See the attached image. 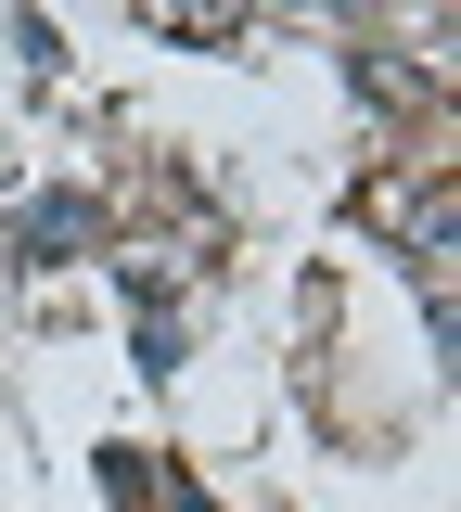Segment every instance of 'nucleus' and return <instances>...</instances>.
<instances>
[{
	"label": "nucleus",
	"mask_w": 461,
	"mask_h": 512,
	"mask_svg": "<svg viewBox=\"0 0 461 512\" xmlns=\"http://www.w3.org/2000/svg\"><path fill=\"white\" fill-rule=\"evenodd\" d=\"M26 244L52 256V244H90V205H39V218H26Z\"/></svg>",
	"instance_id": "nucleus-1"
}]
</instances>
